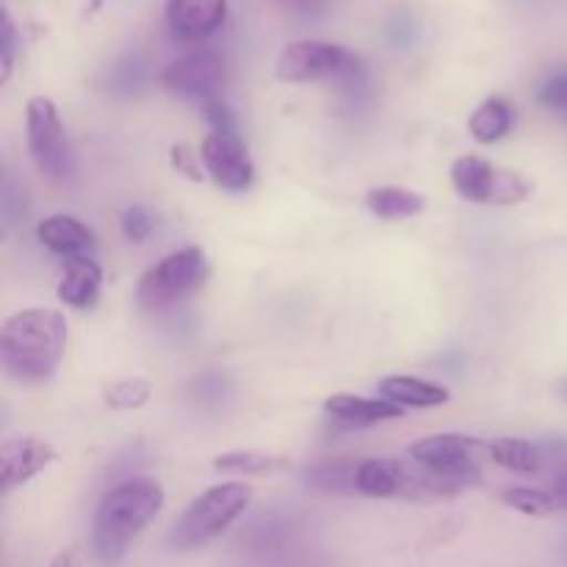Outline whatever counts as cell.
<instances>
[{"label": "cell", "instance_id": "6da1fadb", "mask_svg": "<svg viewBox=\"0 0 567 567\" xmlns=\"http://www.w3.org/2000/svg\"><path fill=\"white\" fill-rule=\"evenodd\" d=\"M66 319L59 310L28 308L9 316L0 327V363L22 385L48 382L64 358Z\"/></svg>", "mask_w": 567, "mask_h": 567}, {"label": "cell", "instance_id": "7a4b0ae2", "mask_svg": "<svg viewBox=\"0 0 567 567\" xmlns=\"http://www.w3.org/2000/svg\"><path fill=\"white\" fill-rule=\"evenodd\" d=\"M166 493L150 476H127L100 498L94 509V554L103 565H116L131 543L158 518Z\"/></svg>", "mask_w": 567, "mask_h": 567}, {"label": "cell", "instance_id": "3957f363", "mask_svg": "<svg viewBox=\"0 0 567 567\" xmlns=\"http://www.w3.org/2000/svg\"><path fill=\"white\" fill-rule=\"evenodd\" d=\"M252 504V487L247 482H221L208 487L203 496L194 498L186 513L172 526L169 546L175 551H194V548L208 546L219 535H225Z\"/></svg>", "mask_w": 567, "mask_h": 567}, {"label": "cell", "instance_id": "277c9868", "mask_svg": "<svg viewBox=\"0 0 567 567\" xmlns=\"http://www.w3.org/2000/svg\"><path fill=\"white\" fill-rule=\"evenodd\" d=\"M358 493L369 498H408V502H437L457 496L460 487L441 480L419 465V471L399 460H363L354 476Z\"/></svg>", "mask_w": 567, "mask_h": 567}, {"label": "cell", "instance_id": "5b68a950", "mask_svg": "<svg viewBox=\"0 0 567 567\" xmlns=\"http://www.w3.org/2000/svg\"><path fill=\"white\" fill-rule=\"evenodd\" d=\"M210 275L208 255L199 247L177 249L147 269L138 280L136 299L144 310H166L205 286Z\"/></svg>", "mask_w": 567, "mask_h": 567}, {"label": "cell", "instance_id": "8992f818", "mask_svg": "<svg viewBox=\"0 0 567 567\" xmlns=\"http://www.w3.org/2000/svg\"><path fill=\"white\" fill-rule=\"evenodd\" d=\"M25 133L31 158L42 175H48L50 181H70L75 175V153H72L59 105L53 100L44 94L28 100Z\"/></svg>", "mask_w": 567, "mask_h": 567}, {"label": "cell", "instance_id": "52a82bcc", "mask_svg": "<svg viewBox=\"0 0 567 567\" xmlns=\"http://www.w3.org/2000/svg\"><path fill=\"white\" fill-rule=\"evenodd\" d=\"M452 186L460 197L476 205H520L532 194V183L520 172L504 169L480 155L454 161Z\"/></svg>", "mask_w": 567, "mask_h": 567}, {"label": "cell", "instance_id": "ba28073f", "mask_svg": "<svg viewBox=\"0 0 567 567\" xmlns=\"http://www.w3.org/2000/svg\"><path fill=\"white\" fill-rule=\"evenodd\" d=\"M482 443L476 437L460 435V432H443V435L421 437L410 446L413 463L424 465L426 471L441 480L452 482L454 487L476 485L482 480L480 471Z\"/></svg>", "mask_w": 567, "mask_h": 567}, {"label": "cell", "instance_id": "9c48e42d", "mask_svg": "<svg viewBox=\"0 0 567 567\" xmlns=\"http://www.w3.org/2000/svg\"><path fill=\"white\" fill-rule=\"evenodd\" d=\"M358 61V55L352 50L341 48V44L302 39V42H291L282 50L275 72L286 83H310L347 75Z\"/></svg>", "mask_w": 567, "mask_h": 567}, {"label": "cell", "instance_id": "30bf717a", "mask_svg": "<svg viewBox=\"0 0 567 567\" xmlns=\"http://www.w3.org/2000/svg\"><path fill=\"white\" fill-rule=\"evenodd\" d=\"M225 81V61H221V55L216 53V50L208 48L192 50V53L181 55V59H175L164 72H161V83H164L169 92L188 100H199L203 105L221 100Z\"/></svg>", "mask_w": 567, "mask_h": 567}, {"label": "cell", "instance_id": "8fae6325", "mask_svg": "<svg viewBox=\"0 0 567 567\" xmlns=\"http://www.w3.org/2000/svg\"><path fill=\"white\" fill-rule=\"evenodd\" d=\"M199 161L216 186L227 192H247L255 181V164L236 133H208L199 147Z\"/></svg>", "mask_w": 567, "mask_h": 567}, {"label": "cell", "instance_id": "7c38bea8", "mask_svg": "<svg viewBox=\"0 0 567 567\" xmlns=\"http://www.w3.org/2000/svg\"><path fill=\"white\" fill-rule=\"evenodd\" d=\"M59 452L50 441L39 435H17L6 437L0 443V487L3 493L17 491L33 476L42 474L48 465L55 463Z\"/></svg>", "mask_w": 567, "mask_h": 567}, {"label": "cell", "instance_id": "4fadbf2b", "mask_svg": "<svg viewBox=\"0 0 567 567\" xmlns=\"http://www.w3.org/2000/svg\"><path fill=\"white\" fill-rule=\"evenodd\" d=\"M166 25L183 42H203L227 20V0H166Z\"/></svg>", "mask_w": 567, "mask_h": 567}, {"label": "cell", "instance_id": "5bb4252c", "mask_svg": "<svg viewBox=\"0 0 567 567\" xmlns=\"http://www.w3.org/2000/svg\"><path fill=\"white\" fill-rule=\"evenodd\" d=\"M37 238L42 241V247H48L50 252L61 255L66 260L92 258L94 247H97L94 233L70 214H53L44 221H39Z\"/></svg>", "mask_w": 567, "mask_h": 567}, {"label": "cell", "instance_id": "9a60e30c", "mask_svg": "<svg viewBox=\"0 0 567 567\" xmlns=\"http://www.w3.org/2000/svg\"><path fill=\"white\" fill-rule=\"evenodd\" d=\"M324 413L330 419H336L338 424L347 426H374L382 424V421L402 419L404 408L388 402V399L377 396H358V393H336L324 402Z\"/></svg>", "mask_w": 567, "mask_h": 567}, {"label": "cell", "instance_id": "2e32d148", "mask_svg": "<svg viewBox=\"0 0 567 567\" xmlns=\"http://www.w3.org/2000/svg\"><path fill=\"white\" fill-rule=\"evenodd\" d=\"M100 288H103V269L94 258H72L61 269L59 299L66 308L89 310L97 305Z\"/></svg>", "mask_w": 567, "mask_h": 567}, {"label": "cell", "instance_id": "e0dca14e", "mask_svg": "<svg viewBox=\"0 0 567 567\" xmlns=\"http://www.w3.org/2000/svg\"><path fill=\"white\" fill-rule=\"evenodd\" d=\"M380 393L382 399L399 404V408H419V410L441 408V404H446L449 399H452L449 388L437 385V382H430V380H419V377H408V374L385 377V380L380 382Z\"/></svg>", "mask_w": 567, "mask_h": 567}, {"label": "cell", "instance_id": "ac0fdd59", "mask_svg": "<svg viewBox=\"0 0 567 567\" xmlns=\"http://www.w3.org/2000/svg\"><path fill=\"white\" fill-rule=\"evenodd\" d=\"M365 208L374 216H380V219L399 221L410 219V216H419L426 208V199L424 194L413 192V188L380 186L365 194Z\"/></svg>", "mask_w": 567, "mask_h": 567}, {"label": "cell", "instance_id": "d6986e66", "mask_svg": "<svg viewBox=\"0 0 567 567\" xmlns=\"http://www.w3.org/2000/svg\"><path fill=\"white\" fill-rule=\"evenodd\" d=\"M513 127V109H509L507 100L491 97L485 103H480L474 109V114L468 116V131L471 136L480 144H496Z\"/></svg>", "mask_w": 567, "mask_h": 567}, {"label": "cell", "instance_id": "ffe728a7", "mask_svg": "<svg viewBox=\"0 0 567 567\" xmlns=\"http://www.w3.org/2000/svg\"><path fill=\"white\" fill-rule=\"evenodd\" d=\"M487 452H491L493 463L513 471V474H537L543 465L540 449L535 443L524 441V437H496L487 446Z\"/></svg>", "mask_w": 567, "mask_h": 567}, {"label": "cell", "instance_id": "44dd1931", "mask_svg": "<svg viewBox=\"0 0 567 567\" xmlns=\"http://www.w3.org/2000/svg\"><path fill=\"white\" fill-rule=\"evenodd\" d=\"M286 465H288L286 457H277V454H266V452H227L214 460V471H219V474H236V476L271 474V471H280L286 468Z\"/></svg>", "mask_w": 567, "mask_h": 567}, {"label": "cell", "instance_id": "7402d4cb", "mask_svg": "<svg viewBox=\"0 0 567 567\" xmlns=\"http://www.w3.org/2000/svg\"><path fill=\"white\" fill-rule=\"evenodd\" d=\"M354 476H358V465L349 463V460H324V463H316L313 468H308L310 485L327 493L358 491Z\"/></svg>", "mask_w": 567, "mask_h": 567}, {"label": "cell", "instance_id": "603a6c76", "mask_svg": "<svg viewBox=\"0 0 567 567\" xmlns=\"http://www.w3.org/2000/svg\"><path fill=\"white\" fill-rule=\"evenodd\" d=\"M502 502L509 509L520 515H529V518H548L559 509V502L554 493L537 491V487H509L502 493Z\"/></svg>", "mask_w": 567, "mask_h": 567}, {"label": "cell", "instance_id": "cb8c5ba5", "mask_svg": "<svg viewBox=\"0 0 567 567\" xmlns=\"http://www.w3.org/2000/svg\"><path fill=\"white\" fill-rule=\"evenodd\" d=\"M153 396V385L142 377H127V380L114 382L105 391V404L114 410H138L150 402Z\"/></svg>", "mask_w": 567, "mask_h": 567}, {"label": "cell", "instance_id": "d4e9b609", "mask_svg": "<svg viewBox=\"0 0 567 567\" xmlns=\"http://www.w3.org/2000/svg\"><path fill=\"white\" fill-rule=\"evenodd\" d=\"M537 100H540L543 109L554 111V114L567 120V70L548 75L546 81H543V86L537 89Z\"/></svg>", "mask_w": 567, "mask_h": 567}, {"label": "cell", "instance_id": "484cf974", "mask_svg": "<svg viewBox=\"0 0 567 567\" xmlns=\"http://www.w3.org/2000/svg\"><path fill=\"white\" fill-rule=\"evenodd\" d=\"M120 221H122V233H125L127 241H133V244L147 241L150 233H153V227H155L153 214H150L144 205H131V208L122 210Z\"/></svg>", "mask_w": 567, "mask_h": 567}, {"label": "cell", "instance_id": "4316f807", "mask_svg": "<svg viewBox=\"0 0 567 567\" xmlns=\"http://www.w3.org/2000/svg\"><path fill=\"white\" fill-rule=\"evenodd\" d=\"M17 59V28L9 11H0V83H9Z\"/></svg>", "mask_w": 567, "mask_h": 567}, {"label": "cell", "instance_id": "83f0119b", "mask_svg": "<svg viewBox=\"0 0 567 567\" xmlns=\"http://www.w3.org/2000/svg\"><path fill=\"white\" fill-rule=\"evenodd\" d=\"M144 83V64H138L136 59H125L114 66V75H111V89L114 92H136Z\"/></svg>", "mask_w": 567, "mask_h": 567}, {"label": "cell", "instance_id": "f1b7e54d", "mask_svg": "<svg viewBox=\"0 0 567 567\" xmlns=\"http://www.w3.org/2000/svg\"><path fill=\"white\" fill-rule=\"evenodd\" d=\"M205 120L214 125V133H236V120H233V111L227 109L225 100H214V103L203 105Z\"/></svg>", "mask_w": 567, "mask_h": 567}, {"label": "cell", "instance_id": "f546056e", "mask_svg": "<svg viewBox=\"0 0 567 567\" xmlns=\"http://www.w3.org/2000/svg\"><path fill=\"white\" fill-rule=\"evenodd\" d=\"M197 158H199V155L192 153L186 144H175V147H172V166H175L181 175L192 177V181H203V175H199Z\"/></svg>", "mask_w": 567, "mask_h": 567}, {"label": "cell", "instance_id": "4dcf8cb0", "mask_svg": "<svg viewBox=\"0 0 567 567\" xmlns=\"http://www.w3.org/2000/svg\"><path fill=\"white\" fill-rule=\"evenodd\" d=\"M280 3L291 11H299V14H321V11H327L330 0H280Z\"/></svg>", "mask_w": 567, "mask_h": 567}, {"label": "cell", "instance_id": "1f68e13d", "mask_svg": "<svg viewBox=\"0 0 567 567\" xmlns=\"http://www.w3.org/2000/svg\"><path fill=\"white\" fill-rule=\"evenodd\" d=\"M48 567H83L81 554H78L75 548H66V551H61L59 557H53V563Z\"/></svg>", "mask_w": 567, "mask_h": 567}, {"label": "cell", "instance_id": "d6a6232c", "mask_svg": "<svg viewBox=\"0 0 567 567\" xmlns=\"http://www.w3.org/2000/svg\"><path fill=\"white\" fill-rule=\"evenodd\" d=\"M554 496H557L559 507H565V509H567V471H565L563 476H559L557 485H554Z\"/></svg>", "mask_w": 567, "mask_h": 567}]
</instances>
